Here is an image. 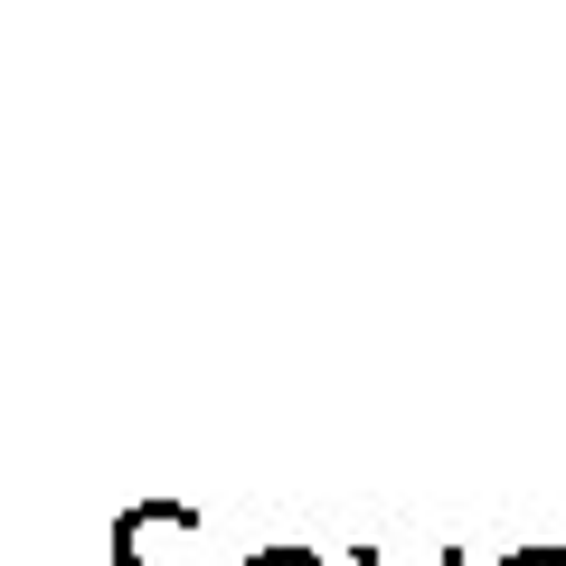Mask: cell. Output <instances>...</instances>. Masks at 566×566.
I'll list each match as a JSON object with an SVG mask.
<instances>
[{
  "mask_svg": "<svg viewBox=\"0 0 566 566\" xmlns=\"http://www.w3.org/2000/svg\"><path fill=\"white\" fill-rule=\"evenodd\" d=\"M189 520H199L189 501H133L114 520V566H170L161 538H170V528H189Z\"/></svg>",
  "mask_w": 566,
  "mask_h": 566,
  "instance_id": "6da1fadb",
  "label": "cell"
},
{
  "mask_svg": "<svg viewBox=\"0 0 566 566\" xmlns=\"http://www.w3.org/2000/svg\"><path fill=\"white\" fill-rule=\"evenodd\" d=\"M245 566H322V557H312V547H255Z\"/></svg>",
  "mask_w": 566,
  "mask_h": 566,
  "instance_id": "7a4b0ae2",
  "label": "cell"
},
{
  "mask_svg": "<svg viewBox=\"0 0 566 566\" xmlns=\"http://www.w3.org/2000/svg\"><path fill=\"white\" fill-rule=\"evenodd\" d=\"M501 566H566V547H510Z\"/></svg>",
  "mask_w": 566,
  "mask_h": 566,
  "instance_id": "3957f363",
  "label": "cell"
},
{
  "mask_svg": "<svg viewBox=\"0 0 566 566\" xmlns=\"http://www.w3.org/2000/svg\"><path fill=\"white\" fill-rule=\"evenodd\" d=\"M349 566H387V557H378V547H349Z\"/></svg>",
  "mask_w": 566,
  "mask_h": 566,
  "instance_id": "277c9868",
  "label": "cell"
}]
</instances>
